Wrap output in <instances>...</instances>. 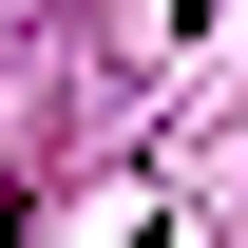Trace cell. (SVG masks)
<instances>
[{"label":"cell","mask_w":248,"mask_h":248,"mask_svg":"<svg viewBox=\"0 0 248 248\" xmlns=\"http://www.w3.org/2000/svg\"><path fill=\"white\" fill-rule=\"evenodd\" d=\"M172 19H210V0H172Z\"/></svg>","instance_id":"obj_1"}]
</instances>
